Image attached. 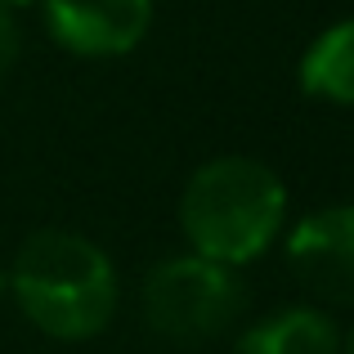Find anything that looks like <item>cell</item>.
Wrapping results in <instances>:
<instances>
[{
  "instance_id": "obj_1",
  "label": "cell",
  "mask_w": 354,
  "mask_h": 354,
  "mask_svg": "<svg viewBox=\"0 0 354 354\" xmlns=\"http://www.w3.org/2000/svg\"><path fill=\"white\" fill-rule=\"evenodd\" d=\"M18 305L27 323L54 341H86L113 323L117 310V274L113 260L90 238L72 229H41L18 247L9 269Z\"/></svg>"
},
{
  "instance_id": "obj_2",
  "label": "cell",
  "mask_w": 354,
  "mask_h": 354,
  "mask_svg": "<svg viewBox=\"0 0 354 354\" xmlns=\"http://www.w3.org/2000/svg\"><path fill=\"white\" fill-rule=\"evenodd\" d=\"M287 189L256 157H216L184 184L180 225L193 251L216 265H247L283 229Z\"/></svg>"
},
{
  "instance_id": "obj_3",
  "label": "cell",
  "mask_w": 354,
  "mask_h": 354,
  "mask_svg": "<svg viewBox=\"0 0 354 354\" xmlns=\"http://www.w3.org/2000/svg\"><path fill=\"white\" fill-rule=\"evenodd\" d=\"M242 310H247V287L238 283V274L198 251L162 260L144 283L148 328L184 350L225 337Z\"/></svg>"
},
{
  "instance_id": "obj_4",
  "label": "cell",
  "mask_w": 354,
  "mask_h": 354,
  "mask_svg": "<svg viewBox=\"0 0 354 354\" xmlns=\"http://www.w3.org/2000/svg\"><path fill=\"white\" fill-rule=\"evenodd\" d=\"M296 283L328 305H354V207H328L301 220L287 242Z\"/></svg>"
},
{
  "instance_id": "obj_5",
  "label": "cell",
  "mask_w": 354,
  "mask_h": 354,
  "mask_svg": "<svg viewBox=\"0 0 354 354\" xmlns=\"http://www.w3.org/2000/svg\"><path fill=\"white\" fill-rule=\"evenodd\" d=\"M50 36L72 54L113 59L144 41L153 0H45Z\"/></svg>"
},
{
  "instance_id": "obj_6",
  "label": "cell",
  "mask_w": 354,
  "mask_h": 354,
  "mask_svg": "<svg viewBox=\"0 0 354 354\" xmlns=\"http://www.w3.org/2000/svg\"><path fill=\"white\" fill-rule=\"evenodd\" d=\"M341 350V328L332 314L314 305H292L283 314H269L256 328L242 332L238 354H337Z\"/></svg>"
},
{
  "instance_id": "obj_7",
  "label": "cell",
  "mask_w": 354,
  "mask_h": 354,
  "mask_svg": "<svg viewBox=\"0 0 354 354\" xmlns=\"http://www.w3.org/2000/svg\"><path fill=\"white\" fill-rule=\"evenodd\" d=\"M301 90L328 104H354V18L332 23L301 59Z\"/></svg>"
},
{
  "instance_id": "obj_8",
  "label": "cell",
  "mask_w": 354,
  "mask_h": 354,
  "mask_svg": "<svg viewBox=\"0 0 354 354\" xmlns=\"http://www.w3.org/2000/svg\"><path fill=\"white\" fill-rule=\"evenodd\" d=\"M14 63H18V27H14L9 5H0V81L14 72Z\"/></svg>"
},
{
  "instance_id": "obj_9",
  "label": "cell",
  "mask_w": 354,
  "mask_h": 354,
  "mask_svg": "<svg viewBox=\"0 0 354 354\" xmlns=\"http://www.w3.org/2000/svg\"><path fill=\"white\" fill-rule=\"evenodd\" d=\"M337 354H354V328H350V337L341 341V350H337Z\"/></svg>"
},
{
  "instance_id": "obj_10",
  "label": "cell",
  "mask_w": 354,
  "mask_h": 354,
  "mask_svg": "<svg viewBox=\"0 0 354 354\" xmlns=\"http://www.w3.org/2000/svg\"><path fill=\"white\" fill-rule=\"evenodd\" d=\"M0 5H9V9H14V5H27V0H0Z\"/></svg>"
},
{
  "instance_id": "obj_11",
  "label": "cell",
  "mask_w": 354,
  "mask_h": 354,
  "mask_svg": "<svg viewBox=\"0 0 354 354\" xmlns=\"http://www.w3.org/2000/svg\"><path fill=\"white\" fill-rule=\"evenodd\" d=\"M5 287H9V278H5V274H0V292H5Z\"/></svg>"
}]
</instances>
